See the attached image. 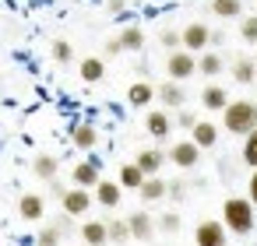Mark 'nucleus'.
Wrapping results in <instances>:
<instances>
[{"label": "nucleus", "mask_w": 257, "mask_h": 246, "mask_svg": "<svg viewBox=\"0 0 257 246\" xmlns=\"http://www.w3.org/2000/svg\"><path fill=\"white\" fill-rule=\"evenodd\" d=\"M222 123L229 134H239V137H250L257 130V102L250 99H236L222 109Z\"/></svg>", "instance_id": "f257e3e1"}, {"label": "nucleus", "mask_w": 257, "mask_h": 246, "mask_svg": "<svg viewBox=\"0 0 257 246\" xmlns=\"http://www.w3.org/2000/svg\"><path fill=\"white\" fill-rule=\"evenodd\" d=\"M222 221H225L229 232L246 235V232L257 225V221H253V200H250V197H229V200L222 204Z\"/></svg>", "instance_id": "f03ea898"}, {"label": "nucleus", "mask_w": 257, "mask_h": 246, "mask_svg": "<svg viewBox=\"0 0 257 246\" xmlns=\"http://www.w3.org/2000/svg\"><path fill=\"white\" fill-rule=\"evenodd\" d=\"M194 71H197L194 53L176 50V53H169V57H166V74H169V81H187V78H194Z\"/></svg>", "instance_id": "7ed1b4c3"}, {"label": "nucleus", "mask_w": 257, "mask_h": 246, "mask_svg": "<svg viewBox=\"0 0 257 246\" xmlns=\"http://www.w3.org/2000/svg\"><path fill=\"white\" fill-rule=\"evenodd\" d=\"M60 204H64V211H67L71 218H81V214L95 204V193H92V190H85V186H71V190L60 197Z\"/></svg>", "instance_id": "20e7f679"}, {"label": "nucleus", "mask_w": 257, "mask_h": 246, "mask_svg": "<svg viewBox=\"0 0 257 246\" xmlns=\"http://www.w3.org/2000/svg\"><path fill=\"white\" fill-rule=\"evenodd\" d=\"M180 39H183V50H187V53H197V50H204V46L211 43V29L201 25V22H190V25L180 32Z\"/></svg>", "instance_id": "39448f33"}, {"label": "nucleus", "mask_w": 257, "mask_h": 246, "mask_svg": "<svg viewBox=\"0 0 257 246\" xmlns=\"http://www.w3.org/2000/svg\"><path fill=\"white\" fill-rule=\"evenodd\" d=\"M197 158H201V148H197L194 141H180V144H173V148H169V162H173V165H180V169H194V165H197Z\"/></svg>", "instance_id": "423d86ee"}, {"label": "nucleus", "mask_w": 257, "mask_h": 246, "mask_svg": "<svg viewBox=\"0 0 257 246\" xmlns=\"http://www.w3.org/2000/svg\"><path fill=\"white\" fill-rule=\"evenodd\" d=\"M194 242L197 246H225V228L222 221H201L194 228Z\"/></svg>", "instance_id": "0eeeda50"}, {"label": "nucleus", "mask_w": 257, "mask_h": 246, "mask_svg": "<svg viewBox=\"0 0 257 246\" xmlns=\"http://www.w3.org/2000/svg\"><path fill=\"white\" fill-rule=\"evenodd\" d=\"M71 183H74V186H85V190H95V186L102 183L99 165H95V162H78V165L71 169Z\"/></svg>", "instance_id": "6e6552de"}, {"label": "nucleus", "mask_w": 257, "mask_h": 246, "mask_svg": "<svg viewBox=\"0 0 257 246\" xmlns=\"http://www.w3.org/2000/svg\"><path fill=\"white\" fill-rule=\"evenodd\" d=\"M127 221H131V235H134L138 242H148V239L155 235V221H152V214H145V211H134Z\"/></svg>", "instance_id": "1a4fd4ad"}, {"label": "nucleus", "mask_w": 257, "mask_h": 246, "mask_svg": "<svg viewBox=\"0 0 257 246\" xmlns=\"http://www.w3.org/2000/svg\"><path fill=\"white\" fill-rule=\"evenodd\" d=\"M81 242H88V246H106L109 242V225L106 221H85L81 225Z\"/></svg>", "instance_id": "9d476101"}, {"label": "nucleus", "mask_w": 257, "mask_h": 246, "mask_svg": "<svg viewBox=\"0 0 257 246\" xmlns=\"http://www.w3.org/2000/svg\"><path fill=\"white\" fill-rule=\"evenodd\" d=\"M159 99H162L166 109H180V106L187 102V88H183L180 81H166V85L159 88Z\"/></svg>", "instance_id": "9b49d317"}, {"label": "nucleus", "mask_w": 257, "mask_h": 246, "mask_svg": "<svg viewBox=\"0 0 257 246\" xmlns=\"http://www.w3.org/2000/svg\"><path fill=\"white\" fill-rule=\"evenodd\" d=\"M162 165H166V155H162L159 148H145V151H138V169H141L145 176L162 172Z\"/></svg>", "instance_id": "f8f14e48"}, {"label": "nucleus", "mask_w": 257, "mask_h": 246, "mask_svg": "<svg viewBox=\"0 0 257 246\" xmlns=\"http://www.w3.org/2000/svg\"><path fill=\"white\" fill-rule=\"evenodd\" d=\"M95 141H99V134H95V127H92V123H78V127L71 130V144H74L78 151H92V148H95Z\"/></svg>", "instance_id": "ddd939ff"}, {"label": "nucleus", "mask_w": 257, "mask_h": 246, "mask_svg": "<svg viewBox=\"0 0 257 246\" xmlns=\"http://www.w3.org/2000/svg\"><path fill=\"white\" fill-rule=\"evenodd\" d=\"M155 95H159V88H152L148 81H134V85H131V92H127V102H131V106H138V109H145Z\"/></svg>", "instance_id": "4468645a"}, {"label": "nucleus", "mask_w": 257, "mask_h": 246, "mask_svg": "<svg viewBox=\"0 0 257 246\" xmlns=\"http://www.w3.org/2000/svg\"><path fill=\"white\" fill-rule=\"evenodd\" d=\"M201 106L218 113V109H225V106H229V92H225L222 85H208V88L201 92Z\"/></svg>", "instance_id": "2eb2a0df"}, {"label": "nucleus", "mask_w": 257, "mask_h": 246, "mask_svg": "<svg viewBox=\"0 0 257 246\" xmlns=\"http://www.w3.org/2000/svg\"><path fill=\"white\" fill-rule=\"evenodd\" d=\"M190 141H194L197 148H215V141H218V127L208 123V120H201V123L190 130Z\"/></svg>", "instance_id": "dca6fc26"}, {"label": "nucleus", "mask_w": 257, "mask_h": 246, "mask_svg": "<svg viewBox=\"0 0 257 246\" xmlns=\"http://www.w3.org/2000/svg\"><path fill=\"white\" fill-rule=\"evenodd\" d=\"M57 169H60V162H57V155H50V151H43V155H36V162H32V172L39 176V179H57Z\"/></svg>", "instance_id": "f3484780"}, {"label": "nucleus", "mask_w": 257, "mask_h": 246, "mask_svg": "<svg viewBox=\"0 0 257 246\" xmlns=\"http://www.w3.org/2000/svg\"><path fill=\"white\" fill-rule=\"evenodd\" d=\"M43 211H46V204H43V197H39V193H25V197H22V204H18V214H22L25 221H39V218H43Z\"/></svg>", "instance_id": "a211bd4d"}, {"label": "nucleus", "mask_w": 257, "mask_h": 246, "mask_svg": "<svg viewBox=\"0 0 257 246\" xmlns=\"http://www.w3.org/2000/svg\"><path fill=\"white\" fill-rule=\"evenodd\" d=\"M120 190H123L120 183H109V179H102V183H99L92 193H95V200H99L102 207H116V204H120Z\"/></svg>", "instance_id": "6ab92c4d"}, {"label": "nucleus", "mask_w": 257, "mask_h": 246, "mask_svg": "<svg viewBox=\"0 0 257 246\" xmlns=\"http://www.w3.org/2000/svg\"><path fill=\"white\" fill-rule=\"evenodd\" d=\"M145 127H148V134H152V137H159V141H166V137H169V130H173V120H169L166 113H148V120H145Z\"/></svg>", "instance_id": "aec40b11"}, {"label": "nucleus", "mask_w": 257, "mask_h": 246, "mask_svg": "<svg viewBox=\"0 0 257 246\" xmlns=\"http://www.w3.org/2000/svg\"><path fill=\"white\" fill-rule=\"evenodd\" d=\"M145 179H148V176L138 169V162H127V165L120 169V179H116V183H120V186H127V190H141V186H145Z\"/></svg>", "instance_id": "412c9836"}, {"label": "nucleus", "mask_w": 257, "mask_h": 246, "mask_svg": "<svg viewBox=\"0 0 257 246\" xmlns=\"http://www.w3.org/2000/svg\"><path fill=\"white\" fill-rule=\"evenodd\" d=\"M138 193H141V200H162V197L169 193V183H166L162 176H148Z\"/></svg>", "instance_id": "4be33fe9"}, {"label": "nucleus", "mask_w": 257, "mask_h": 246, "mask_svg": "<svg viewBox=\"0 0 257 246\" xmlns=\"http://www.w3.org/2000/svg\"><path fill=\"white\" fill-rule=\"evenodd\" d=\"M232 78H236L239 85H250V81L257 78V60H246V57H236V60H232Z\"/></svg>", "instance_id": "5701e85b"}, {"label": "nucleus", "mask_w": 257, "mask_h": 246, "mask_svg": "<svg viewBox=\"0 0 257 246\" xmlns=\"http://www.w3.org/2000/svg\"><path fill=\"white\" fill-rule=\"evenodd\" d=\"M102 74H106V64L99 60V57H85L81 60V81H102Z\"/></svg>", "instance_id": "b1692460"}, {"label": "nucleus", "mask_w": 257, "mask_h": 246, "mask_svg": "<svg viewBox=\"0 0 257 246\" xmlns=\"http://www.w3.org/2000/svg\"><path fill=\"white\" fill-rule=\"evenodd\" d=\"M211 11L218 18H239L243 15V0H211Z\"/></svg>", "instance_id": "393cba45"}, {"label": "nucleus", "mask_w": 257, "mask_h": 246, "mask_svg": "<svg viewBox=\"0 0 257 246\" xmlns=\"http://www.w3.org/2000/svg\"><path fill=\"white\" fill-rule=\"evenodd\" d=\"M120 43H123V50H127V53H134V50H141V46H145V32H141L138 25H127V29L120 32Z\"/></svg>", "instance_id": "a878e982"}, {"label": "nucleus", "mask_w": 257, "mask_h": 246, "mask_svg": "<svg viewBox=\"0 0 257 246\" xmlns=\"http://www.w3.org/2000/svg\"><path fill=\"white\" fill-rule=\"evenodd\" d=\"M197 71H201L204 78H215V74H222V57H218V53H204V57L197 60Z\"/></svg>", "instance_id": "bb28decb"}, {"label": "nucleus", "mask_w": 257, "mask_h": 246, "mask_svg": "<svg viewBox=\"0 0 257 246\" xmlns=\"http://www.w3.org/2000/svg\"><path fill=\"white\" fill-rule=\"evenodd\" d=\"M127 239H134L131 235V221L127 218H116V221H109V242H127Z\"/></svg>", "instance_id": "cd10ccee"}, {"label": "nucleus", "mask_w": 257, "mask_h": 246, "mask_svg": "<svg viewBox=\"0 0 257 246\" xmlns=\"http://www.w3.org/2000/svg\"><path fill=\"white\" fill-rule=\"evenodd\" d=\"M60 239H64V232H60L57 225L39 228V235H36V242H39V246H60Z\"/></svg>", "instance_id": "c85d7f7f"}, {"label": "nucleus", "mask_w": 257, "mask_h": 246, "mask_svg": "<svg viewBox=\"0 0 257 246\" xmlns=\"http://www.w3.org/2000/svg\"><path fill=\"white\" fill-rule=\"evenodd\" d=\"M53 60H57V64H71V60H74V50H71V43L57 39V43H53Z\"/></svg>", "instance_id": "c756f323"}, {"label": "nucleus", "mask_w": 257, "mask_h": 246, "mask_svg": "<svg viewBox=\"0 0 257 246\" xmlns=\"http://www.w3.org/2000/svg\"><path fill=\"white\" fill-rule=\"evenodd\" d=\"M243 162L250 165V169H257V130L246 137V144H243Z\"/></svg>", "instance_id": "7c9ffc66"}, {"label": "nucleus", "mask_w": 257, "mask_h": 246, "mask_svg": "<svg viewBox=\"0 0 257 246\" xmlns=\"http://www.w3.org/2000/svg\"><path fill=\"white\" fill-rule=\"evenodd\" d=\"M239 36H243V43H257V18H243L239 22Z\"/></svg>", "instance_id": "2f4dec72"}, {"label": "nucleus", "mask_w": 257, "mask_h": 246, "mask_svg": "<svg viewBox=\"0 0 257 246\" xmlns=\"http://www.w3.org/2000/svg\"><path fill=\"white\" fill-rule=\"evenodd\" d=\"M159 43H162V46H166L169 53H176V50L183 46V39H180V32H169V29H166V32L159 36Z\"/></svg>", "instance_id": "473e14b6"}, {"label": "nucleus", "mask_w": 257, "mask_h": 246, "mask_svg": "<svg viewBox=\"0 0 257 246\" xmlns=\"http://www.w3.org/2000/svg\"><path fill=\"white\" fill-rule=\"evenodd\" d=\"M159 228H162V232H180V214H176V211L162 214V218H159Z\"/></svg>", "instance_id": "72a5a7b5"}, {"label": "nucleus", "mask_w": 257, "mask_h": 246, "mask_svg": "<svg viewBox=\"0 0 257 246\" xmlns=\"http://www.w3.org/2000/svg\"><path fill=\"white\" fill-rule=\"evenodd\" d=\"M176 123H180V127H187V130H194V127H197L201 120H194V113H187V109H180V113H176Z\"/></svg>", "instance_id": "f704fd0d"}, {"label": "nucleus", "mask_w": 257, "mask_h": 246, "mask_svg": "<svg viewBox=\"0 0 257 246\" xmlns=\"http://www.w3.org/2000/svg\"><path fill=\"white\" fill-rule=\"evenodd\" d=\"M116 53H123V43H120V36H116V39H106V57H116Z\"/></svg>", "instance_id": "c9c22d12"}, {"label": "nucleus", "mask_w": 257, "mask_h": 246, "mask_svg": "<svg viewBox=\"0 0 257 246\" xmlns=\"http://www.w3.org/2000/svg\"><path fill=\"white\" fill-rule=\"evenodd\" d=\"M250 200H253V207H257V172H250Z\"/></svg>", "instance_id": "e433bc0d"}, {"label": "nucleus", "mask_w": 257, "mask_h": 246, "mask_svg": "<svg viewBox=\"0 0 257 246\" xmlns=\"http://www.w3.org/2000/svg\"><path fill=\"white\" fill-rule=\"evenodd\" d=\"M169 193H173V197H176V200H180V197H183V193H187V190H183V183H169Z\"/></svg>", "instance_id": "4c0bfd02"}, {"label": "nucleus", "mask_w": 257, "mask_h": 246, "mask_svg": "<svg viewBox=\"0 0 257 246\" xmlns=\"http://www.w3.org/2000/svg\"><path fill=\"white\" fill-rule=\"evenodd\" d=\"M57 225H60V232H71V214H67V211H64V214H60V221H57Z\"/></svg>", "instance_id": "58836bf2"}, {"label": "nucleus", "mask_w": 257, "mask_h": 246, "mask_svg": "<svg viewBox=\"0 0 257 246\" xmlns=\"http://www.w3.org/2000/svg\"><path fill=\"white\" fill-rule=\"evenodd\" d=\"M109 11L113 15H123V0H109Z\"/></svg>", "instance_id": "ea45409f"}, {"label": "nucleus", "mask_w": 257, "mask_h": 246, "mask_svg": "<svg viewBox=\"0 0 257 246\" xmlns=\"http://www.w3.org/2000/svg\"><path fill=\"white\" fill-rule=\"evenodd\" d=\"M81 246H88V242H81Z\"/></svg>", "instance_id": "a19ab883"}, {"label": "nucleus", "mask_w": 257, "mask_h": 246, "mask_svg": "<svg viewBox=\"0 0 257 246\" xmlns=\"http://www.w3.org/2000/svg\"><path fill=\"white\" fill-rule=\"evenodd\" d=\"M253 60H257V57H253Z\"/></svg>", "instance_id": "79ce46f5"}]
</instances>
